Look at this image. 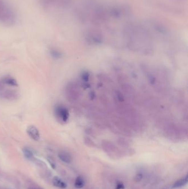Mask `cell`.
I'll use <instances>...</instances> for the list:
<instances>
[{
	"label": "cell",
	"instance_id": "1",
	"mask_svg": "<svg viewBox=\"0 0 188 189\" xmlns=\"http://www.w3.org/2000/svg\"><path fill=\"white\" fill-rule=\"evenodd\" d=\"M16 22V16L13 9L3 0H0V23L12 26Z\"/></svg>",
	"mask_w": 188,
	"mask_h": 189
},
{
	"label": "cell",
	"instance_id": "2",
	"mask_svg": "<svg viewBox=\"0 0 188 189\" xmlns=\"http://www.w3.org/2000/svg\"><path fill=\"white\" fill-rule=\"evenodd\" d=\"M39 3L44 8L55 6L60 8L68 7L72 0H38Z\"/></svg>",
	"mask_w": 188,
	"mask_h": 189
},
{
	"label": "cell",
	"instance_id": "3",
	"mask_svg": "<svg viewBox=\"0 0 188 189\" xmlns=\"http://www.w3.org/2000/svg\"><path fill=\"white\" fill-rule=\"evenodd\" d=\"M85 38L88 42L94 44H101L102 43L103 40V35L101 32L95 29H90L87 31Z\"/></svg>",
	"mask_w": 188,
	"mask_h": 189
},
{
	"label": "cell",
	"instance_id": "4",
	"mask_svg": "<svg viewBox=\"0 0 188 189\" xmlns=\"http://www.w3.org/2000/svg\"><path fill=\"white\" fill-rule=\"evenodd\" d=\"M55 114L56 117L64 122H67L69 118L68 110L62 105H57L55 108Z\"/></svg>",
	"mask_w": 188,
	"mask_h": 189
},
{
	"label": "cell",
	"instance_id": "5",
	"mask_svg": "<svg viewBox=\"0 0 188 189\" xmlns=\"http://www.w3.org/2000/svg\"><path fill=\"white\" fill-rule=\"evenodd\" d=\"M18 94L16 91L7 90L0 92V98L9 100H13L18 98Z\"/></svg>",
	"mask_w": 188,
	"mask_h": 189
},
{
	"label": "cell",
	"instance_id": "6",
	"mask_svg": "<svg viewBox=\"0 0 188 189\" xmlns=\"http://www.w3.org/2000/svg\"><path fill=\"white\" fill-rule=\"evenodd\" d=\"M77 89L75 85L73 84H70L66 87V95L68 96V100H75L76 98Z\"/></svg>",
	"mask_w": 188,
	"mask_h": 189
},
{
	"label": "cell",
	"instance_id": "7",
	"mask_svg": "<svg viewBox=\"0 0 188 189\" xmlns=\"http://www.w3.org/2000/svg\"><path fill=\"white\" fill-rule=\"evenodd\" d=\"M26 132L28 136L34 140H38L40 139V133L37 129L34 126H29L27 129Z\"/></svg>",
	"mask_w": 188,
	"mask_h": 189
},
{
	"label": "cell",
	"instance_id": "8",
	"mask_svg": "<svg viewBox=\"0 0 188 189\" xmlns=\"http://www.w3.org/2000/svg\"><path fill=\"white\" fill-rule=\"evenodd\" d=\"M58 156L61 161L65 163H70L72 160L70 154L65 151H60L58 153Z\"/></svg>",
	"mask_w": 188,
	"mask_h": 189
},
{
	"label": "cell",
	"instance_id": "9",
	"mask_svg": "<svg viewBox=\"0 0 188 189\" xmlns=\"http://www.w3.org/2000/svg\"><path fill=\"white\" fill-rule=\"evenodd\" d=\"M52 183L55 186L60 189H64L67 188V184L64 181L62 180L60 178L57 176H55L53 179Z\"/></svg>",
	"mask_w": 188,
	"mask_h": 189
},
{
	"label": "cell",
	"instance_id": "10",
	"mask_svg": "<svg viewBox=\"0 0 188 189\" xmlns=\"http://www.w3.org/2000/svg\"><path fill=\"white\" fill-rule=\"evenodd\" d=\"M188 175L185 176L184 178L177 181L172 186V189H177L181 188L185 186L188 183Z\"/></svg>",
	"mask_w": 188,
	"mask_h": 189
},
{
	"label": "cell",
	"instance_id": "11",
	"mask_svg": "<svg viewBox=\"0 0 188 189\" xmlns=\"http://www.w3.org/2000/svg\"><path fill=\"white\" fill-rule=\"evenodd\" d=\"M1 81L4 84H6L10 86H18L17 80L11 77H5L2 79Z\"/></svg>",
	"mask_w": 188,
	"mask_h": 189
},
{
	"label": "cell",
	"instance_id": "12",
	"mask_svg": "<svg viewBox=\"0 0 188 189\" xmlns=\"http://www.w3.org/2000/svg\"><path fill=\"white\" fill-rule=\"evenodd\" d=\"M85 185V180L83 178L80 176H78L75 182V187L77 189H81Z\"/></svg>",
	"mask_w": 188,
	"mask_h": 189
},
{
	"label": "cell",
	"instance_id": "13",
	"mask_svg": "<svg viewBox=\"0 0 188 189\" xmlns=\"http://www.w3.org/2000/svg\"><path fill=\"white\" fill-rule=\"evenodd\" d=\"M23 152L26 159L29 160H32L34 158V155L33 152L28 148H24L23 149Z\"/></svg>",
	"mask_w": 188,
	"mask_h": 189
},
{
	"label": "cell",
	"instance_id": "14",
	"mask_svg": "<svg viewBox=\"0 0 188 189\" xmlns=\"http://www.w3.org/2000/svg\"><path fill=\"white\" fill-rule=\"evenodd\" d=\"M50 53L51 57L55 59H59L62 57L61 53L55 49H51L50 51Z\"/></svg>",
	"mask_w": 188,
	"mask_h": 189
},
{
	"label": "cell",
	"instance_id": "15",
	"mask_svg": "<svg viewBox=\"0 0 188 189\" xmlns=\"http://www.w3.org/2000/svg\"><path fill=\"white\" fill-rule=\"evenodd\" d=\"M48 160L49 162V163L50 164V165H51V168L52 169H55L56 167V164L54 161V160L53 159V158H52L50 156L48 158Z\"/></svg>",
	"mask_w": 188,
	"mask_h": 189
},
{
	"label": "cell",
	"instance_id": "16",
	"mask_svg": "<svg viewBox=\"0 0 188 189\" xmlns=\"http://www.w3.org/2000/svg\"><path fill=\"white\" fill-rule=\"evenodd\" d=\"M142 178H143L142 174L141 173H138V174H137L135 176L134 179V181L136 182H139L142 179Z\"/></svg>",
	"mask_w": 188,
	"mask_h": 189
},
{
	"label": "cell",
	"instance_id": "17",
	"mask_svg": "<svg viewBox=\"0 0 188 189\" xmlns=\"http://www.w3.org/2000/svg\"><path fill=\"white\" fill-rule=\"evenodd\" d=\"M89 77V75L87 72H84L82 74V79L84 81H88Z\"/></svg>",
	"mask_w": 188,
	"mask_h": 189
},
{
	"label": "cell",
	"instance_id": "18",
	"mask_svg": "<svg viewBox=\"0 0 188 189\" xmlns=\"http://www.w3.org/2000/svg\"><path fill=\"white\" fill-rule=\"evenodd\" d=\"M125 189V186L124 185V184L120 182V181H118L117 184H116V186H115V189Z\"/></svg>",
	"mask_w": 188,
	"mask_h": 189
},
{
	"label": "cell",
	"instance_id": "19",
	"mask_svg": "<svg viewBox=\"0 0 188 189\" xmlns=\"http://www.w3.org/2000/svg\"><path fill=\"white\" fill-rule=\"evenodd\" d=\"M4 88V84L2 83L1 80H0V91H2Z\"/></svg>",
	"mask_w": 188,
	"mask_h": 189
},
{
	"label": "cell",
	"instance_id": "20",
	"mask_svg": "<svg viewBox=\"0 0 188 189\" xmlns=\"http://www.w3.org/2000/svg\"></svg>",
	"mask_w": 188,
	"mask_h": 189
}]
</instances>
